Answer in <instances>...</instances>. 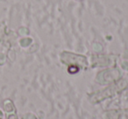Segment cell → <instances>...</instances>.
<instances>
[{
  "mask_svg": "<svg viewBox=\"0 0 128 119\" xmlns=\"http://www.w3.org/2000/svg\"><path fill=\"white\" fill-rule=\"evenodd\" d=\"M2 117H3V114H2V112L0 111V119H2Z\"/></svg>",
  "mask_w": 128,
  "mask_h": 119,
  "instance_id": "obj_1",
  "label": "cell"
}]
</instances>
